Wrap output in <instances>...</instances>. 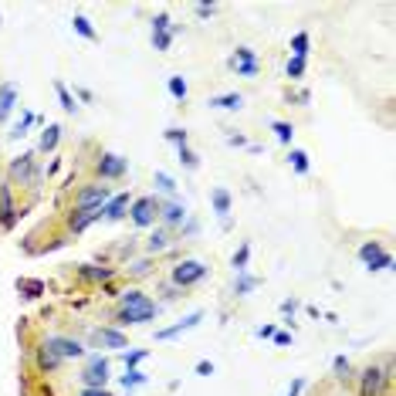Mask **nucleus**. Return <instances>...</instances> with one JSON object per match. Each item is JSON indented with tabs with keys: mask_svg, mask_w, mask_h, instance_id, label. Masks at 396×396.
<instances>
[{
	"mask_svg": "<svg viewBox=\"0 0 396 396\" xmlns=\"http://www.w3.org/2000/svg\"><path fill=\"white\" fill-rule=\"evenodd\" d=\"M210 109H224V112H241L244 109V95L241 91H227V95H217L207 102Z\"/></svg>",
	"mask_w": 396,
	"mask_h": 396,
	"instance_id": "obj_19",
	"label": "nucleus"
},
{
	"mask_svg": "<svg viewBox=\"0 0 396 396\" xmlns=\"http://www.w3.org/2000/svg\"><path fill=\"white\" fill-rule=\"evenodd\" d=\"M356 379H359V396H386L393 383V376L383 366H366Z\"/></svg>",
	"mask_w": 396,
	"mask_h": 396,
	"instance_id": "obj_3",
	"label": "nucleus"
},
{
	"mask_svg": "<svg viewBox=\"0 0 396 396\" xmlns=\"http://www.w3.org/2000/svg\"><path fill=\"white\" fill-rule=\"evenodd\" d=\"M112 200V190L109 186H98V183H89L75 193V204H71V213H95L102 210L105 204Z\"/></svg>",
	"mask_w": 396,
	"mask_h": 396,
	"instance_id": "obj_2",
	"label": "nucleus"
},
{
	"mask_svg": "<svg viewBox=\"0 0 396 396\" xmlns=\"http://www.w3.org/2000/svg\"><path fill=\"white\" fill-rule=\"evenodd\" d=\"M271 339H274V345H291V335L288 332H274Z\"/></svg>",
	"mask_w": 396,
	"mask_h": 396,
	"instance_id": "obj_51",
	"label": "nucleus"
},
{
	"mask_svg": "<svg viewBox=\"0 0 396 396\" xmlns=\"http://www.w3.org/2000/svg\"><path fill=\"white\" fill-rule=\"evenodd\" d=\"M166 139H170L173 146H186V132H183L180 125H170V129H166Z\"/></svg>",
	"mask_w": 396,
	"mask_h": 396,
	"instance_id": "obj_43",
	"label": "nucleus"
},
{
	"mask_svg": "<svg viewBox=\"0 0 396 396\" xmlns=\"http://www.w3.org/2000/svg\"><path fill=\"white\" fill-rule=\"evenodd\" d=\"M163 30H170V14H156L152 17V34H163Z\"/></svg>",
	"mask_w": 396,
	"mask_h": 396,
	"instance_id": "obj_44",
	"label": "nucleus"
},
{
	"mask_svg": "<svg viewBox=\"0 0 396 396\" xmlns=\"http://www.w3.org/2000/svg\"><path fill=\"white\" fill-rule=\"evenodd\" d=\"M125 170H129V159L119 156V152H102V156L95 159V173H98L102 180H122Z\"/></svg>",
	"mask_w": 396,
	"mask_h": 396,
	"instance_id": "obj_6",
	"label": "nucleus"
},
{
	"mask_svg": "<svg viewBox=\"0 0 396 396\" xmlns=\"http://www.w3.org/2000/svg\"><path fill=\"white\" fill-rule=\"evenodd\" d=\"M98 345H105V349H125V335L119 332V329H95V335H91Z\"/></svg>",
	"mask_w": 396,
	"mask_h": 396,
	"instance_id": "obj_20",
	"label": "nucleus"
},
{
	"mask_svg": "<svg viewBox=\"0 0 396 396\" xmlns=\"http://www.w3.org/2000/svg\"><path fill=\"white\" fill-rule=\"evenodd\" d=\"M152 183H156V190H163V193H177V180H173L170 173H163V170L152 173Z\"/></svg>",
	"mask_w": 396,
	"mask_h": 396,
	"instance_id": "obj_36",
	"label": "nucleus"
},
{
	"mask_svg": "<svg viewBox=\"0 0 396 396\" xmlns=\"http://www.w3.org/2000/svg\"><path fill=\"white\" fill-rule=\"evenodd\" d=\"M295 312H298V298H285V302H281V315H285L288 322H291Z\"/></svg>",
	"mask_w": 396,
	"mask_h": 396,
	"instance_id": "obj_45",
	"label": "nucleus"
},
{
	"mask_svg": "<svg viewBox=\"0 0 396 396\" xmlns=\"http://www.w3.org/2000/svg\"><path fill=\"white\" fill-rule=\"evenodd\" d=\"M359 261H363L369 271H390V268H393V254L383 251L379 241H366L363 247H359Z\"/></svg>",
	"mask_w": 396,
	"mask_h": 396,
	"instance_id": "obj_5",
	"label": "nucleus"
},
{
	"mask_svg": "<svg viewBox=\"0 0 396 396\" xmlns=\"http://www.w3.org/2000/svg\"><path fill=\"white\" fill-rule=\"evenodd\" d=\"M78 278H85V281H109V278H112V268H98V264H82V268H78Z\"/></svg>",
	"mask_w": 396,
	"mask_h": 396,
	"instance_id": "obj_26",
	"label": "nucleus"
},
{
	"mask_svg": "<svg viewBox=\"0 0 396 396\" xmlns=\"http://www.w3.org/2000/svg\"><path fill=\"white\" fill-rule=\"evenodd\" d=\"M109 383V359L105 356H89L85 369H82V390H105Z\"/></svg>",
	"mask_w": 396,
	"mask_h": 396,
	"instance_id": "obj_4",
	"label": "nucleus"
},
{
	"mask_svg": "<svg viewBox=\"0 0 396 396\" xmlns=\"http://www.w3.org/2000/svg\"><path fill=\"white\" fill-rule=\"evenodd\" d=\"M98 217H102V210H95V213H71V217H68V231H71V234H82V231H89Z\"/></svg>",
	"mask_w": 396,
	"mask_h": 396,
	"instance_id": "obj_23",
	"label": "nucleus"
},
{
	"mask_svg": "<svg viewBox=\"0 0 396 396\" xmlns=\"http://www.w3.org/2000/svg\"><path fill=\"white\" fill-rule=\"evenodd\" d=\"M166 91H170L177 102H186V95H190V85H186V78H183V75H170V78H166Z\"/></svg>",
	"mask_w": 396,
	"mask_h": 396,
	"instance_id": "obj_25",
	"label": "nucleus"
},
{
	"mask_svg": "<svg viewBox=\"0 0 396 396\" xmlns=\"http://www.w3.org/2000/svg\"><path fill=\"white\" fill-rule=\"evenodd\" d=\"M146 356H150V349H132V352H122V363H125V369H139Z\"/></svg>",
	"mask_w": 396,
	"mask_h": 396,
	"instance_id": "obj_39",
	"label": "nucleus"
},
{
	"mask_svg": "<svg viewBox=\"0 0 396 396\" xmlns=\"http://www.w3.org/2000/svg\"><path fill=\"white\" fill-rule=\"evenodd\" d=\"M170 44H173V34H170V30L152 34V48H156V51H170Z\"/></svg>",
	"mask_w": 396,
	"mask_h": 396,
	"instance_id": "obj_41",
	"label": "nucleus"
},
{
	"mask_svg": "<svg viewBox=\"0 0 396 396\" xmlns=\"http://www.w3.org/2000/svg\"><path fill=\"white\" fill-rule=\"evenodd\" d=\"M197 231H200V227H197V220H190V224H186V231H183V234H186V237H193V234H197Z\"/></svg>",
	"mask_w": 396,
	"mask_h": 396,
	"instance_id": "obj_54",
	"label": "nucleus"
},
{
	"mask_svg": "<svg viewBox=\"0 0 396 396\" xmlns=\"http://www.w3.org/2000/svg\"><path fill=\"white\" fill-rule=\"evenodd\" d=\"M119 308H156V302L139 288H125L119 291Z\"/></svg>",
	"mask_w": 396,
	"mask_h": 396,
	"instance_id": "obj_15",
	"label": "nucleus"
},
{
	"mask_svg": "<svg viewBox=\"0 0 396 396\" xmlns=\"http://www.w3.org/2000/svg\"><path fill=\"white\" fill-rule=\"evenodd\" d=\"M271 129H274V139H278L281 146H291V136H295V125H291V122L274 119V122H271Z\"/></svg>",
	"mask_w": 396,
	"mask_h": 396,
	"instance_id": "obj_29",
	"label": "nucleus"
},
{
	"mask_svg": "<svg viewBox=\"0 0 396 396\" xmlns=\"http://www.w3.org/2000/svg\"><path fill=\"white\" fill-rule=\"evenodd\" d=\"M231 68H234L241 78H258V71H261V64H258V55H254L251 48H237V55L231 58Z\"/></svg>",
	"mask_w": 396,
	"mask_h": 396,
	"instance_id": "obj_11",
	"label": "nucleus"
},
{
	"mask_svg": "<svg viewBox=\"0 0 396 396\" xmlns=\"http://www.w3.org/2000/svg\"><path fill=\"white\" fill-rule=\"evenodd\" d=\"M129 217H132L136 227H152L156 217H159V200H156V197H139V200H132Z\"/></svg>",
	"mask_w": 396,
	"mask_h": 396,
	"instance_id": "obj_8",
	"label": "nucleus"
},
{
	"mask_svg": "<svg viewBox=\"0 0 396 396\" xmlns=\"http://www.w3.org/2000/svg\"><path fill=\"white\" fill-rule=\"evenodd\" d=\"M200 322H204V312L197 308V312H190L186 318H180L177 325H166V329H159V332H156V342H170V339H180L183 332H193Z\"/></svg>",
	"mask_w": 396,
	"mask_h": 396,
	"instance_id": "obj_10",
	"label": "nucleus"
},
{
	"mask_svg": "<svg viewBox=\"0 0 396 396\" xmlns=\"http://www.w3.org/2000/svg\"><path fill=\"white\" fill-rule=\"evenodd\" d=\"M55 91H58L61 109H64L68 116H75V112H78V105H75V98H71V91H68V85H64V82H55Z\"/></svg>",
	"mask_w": 396,
	"mask_h": 396,
	"instance_id": "obj_31",
	"label": "nucleus"
},
{
	"mask_svg": "<svg viewBox=\"0 0 396 396\" xmlns=\"http://www.w3.org/2000/svg\"><path fill=\"white\" fill-rule=\"evenodd\" d=\"M177 159H180L186 170H200V156L190 150V146H177Z\"/></svg>",
	"mask_w": 396,
	"mask_h": 396,
	"instance_id": "obj_34",
	"label": "nucleus"
},
{
	"mask_svg": "<svg viewBox=\"0 0 396 396\" xmlns=\"http://www.w3.org/2000/svg\"><path fill=\"white\" fill-rule=\"evenodd\" d=\"M170 231H166V227H156V231H152L150 234V241H146V251H150V254H163V251H170Z\"/></svg>",
	"mask_w": 396,
	"mask_h": 396,
	"instance_id": "obj_22",
	"label": "nucleus"
},
{
	"mask_svg": "<svg viewBox=\"0 0 396 396\" xmlns=\"http://www.w3.org/2000/svg\"><path fill=\"white\" fill-rule=\"evenodd\" d=\"M274 332H278L274 325H261V329H258V332H254V335H258V339H271Z\"/></svg>",
	"mask_w": 396,
	"mask_h": 396,
	"instance_id": "obj_52",
	"label": "nucleus"
},
{
	"mask_svg": "<svg viewBox=\"0 0 396 396\" xmlns=\"http://www.w3.org/2000/svg\"><path fill=\"white\" fill-rule=\"evenodd\" d=\"M129 207H132V200H129V193H116L105 207H102V217L105 220H112V224H119L122 217L129 213Z\"/></svg>",
	"mask_w": 396,
	"mask_h": 396,
	"instance_id": "obj_14",
	"label": "nucleus"
},
{
	"mask_svg": "<svg viewBox=\"0 0 396 396\" xmlns=\"http://www.w3.org/2000/svg\"><path fill=\"white\" fill-rule=\"evenodd\" d=\"M129 274H136V278H143V274H150V261L143 258V261H136V264H129Z\"/></svg>",
	"mask_w": 396,
	"mask_h": 396,
	"instance_id": "obj_46",
	"label": "nucleus"
},
{
	"mask_svg": "<svg viewBox=\"0 0 396 396\" xmlns=\"http://www.w3.org/2000/svg\"><path fill=\"white\" fill-rule=\"evenodd\" d=\"M254 288H258V278H251L247 271L234 278V295H247V291H254Z\"/></svg>",
	"mask_w": 396,
	"mask_h": 396,
	"instance_id": "obj_37",
	"label": "nucleus"
},
{
	"mask_svg": "<svg viewBox=\"0 0 396 396\" xmlns=\"http://www.w3.org/2000/svg\"><path fill=\"white\" fill-rule=\"evenodd\" d=\"M302 390H305V376H298V379L291 383V390H288V396H302Z\"/></svg>",
	"mask_w": 396,
	"mask_h": 396,
	"instance_id": "obj_50",
	"label": "nucleus"
},
{
	"mask_svg": "<svg viewBox=\"0 0 396 396\" xmlns=\"http://www.w3.org/2000/svg\"><path fill=\"white\" fill-rule=\"evenodd\" d=\"M71 28H75V34H82L85 41H98V34H95V28H91V21L89 17H82V14H75Z\"/></svg>",
	"mask_w": 396,
	"mask_h": 396,
	"instance_id": "obj_32",
	"label": "nucleus"
},
{
	"mask_svg": "<svg viewBox=\"0 0 396 396\" xmlns=\"http://www.w3.org/2000/svg\"><path fill=\"white\" fill-rule=\"evenodd\" d=\"M247 261H251V244H241V247L234 251L231 264H234V271H237V274H244V271H247Z\"/></svg>",
	"mask_w": 396,
	"mask_h": 396,
	"instance_id": "obj_33",
	"label": "nucleus"
},
{
	"mask_svg": "<svg viewBox=\"0 0 396 396\" xmlns=\"http://www.w3.org/2000/svg\"><path fill=\"white\" fill-rule=\"evenodd\" d=\"M78 396H112V393H109V390H82Z\"/></svg>",
	"mask_w": 396,
	"mask_h": 396,
	"instance_id": "obj_53",
	"label": "nucleus"
},
{
	"mask_svg": "<svg viewBox=\"0 0 396 396\" xmlns=\"http://www.w3.org/2000/svg\"><path fill=\"white\" fill-rule=\"evenodd\" d=\"M58 139H61V125H48V129L41 132L37 150H41V152H55V150H58Z\"/></svg>",
	"mask_w": 396,
	"mask_h": 396,
	"instance_id": "obj_24",
	"label": "nucleus"
},
{
	"mask_svg": "<svg viewBox=\"0 0 396 396\" xmlns=\"http://www.w3.org/2000/svg\"><path fill=\"white\" fill-rule=\"evenodd\" d=\"M10 180L21 183V186H37L41 183V173L34 166V152H24V156H17L10 163Z\"/></svg>",
	"mask_w": 396,
	"mask_h": 396,
	"instance_id": "obj_7",
	"label": "nucleus"
},
{
	"mask_svg": "<svg viewBox=\"0 0 396 396\" xmlns=\"http://www.w3.org/2000/svg\"><path fill=\"white\" fill-rule=\"evenodd\" d=\"M197 376H213V363L200 359V363H197Z\"/></svg>",
	"mask_w": 396,
	"mask_h": 396,
	"instance_id": "obj_48",
	"label": "nucleus"
},
{
	"mask_svg": "<svg viewBox=\"0 0 396 396\" xmlns=\"http://www.w3.org/2000/svg\"><path fill=\"white\" fill-rule=\"evenodd\" d=\"M17 105V85L14 82H7V85H0V122L10 116V109Z\"/></svg>",
	"mask_w": 396,
	"mask_h": 396,
	"instance_id": "obj_21",
	"label": "nucleus"
},
{
	"mask_svg": "<svg viewBox=\"0 0 396 396\" xmlns=\"http://www.w3.org/2000/svg\"><path fill=\"white\" fill-rule=\"evenodd\" d=\"M217 14V3H197V17H213Z\"/></svg>",
	"mask_w": 396,
	"mask_h": 396,
	"instance_id": "obj_47",
	"label": "nucleus"
},
{
	"mask_svg": "<svg viewBox=\"0 0 396 396\" xmlns=\"http://www.w3.org/2000/svg\"><path fill=\"white\" fill-rule=\"evenodd\" d=\"M332 372H335V379H342V383H345V379H352V363H349L345 356H335V359H332Z\"/></svg>",
	"mask_w": 396,
	"mask_h": 396,
	"instance_id": "obj_35",
	"label": "nucleus"
},
{
	"mask_svg": "<svg viewBox=\"0 0 396 396\" xmlns=\"http://www.w3.org/2000/svg\"><path fill=\"white\" fill-rule=\"evenodd\" d=\"M159 217H163V224H166V227H183V220H186V207L177 204V200L159 204Z\"/></svg>",
	"mask_w": 396,
	"mask_h": 396,
	"instance_id": "obj_17",
	"label": "nucleus"
},
{
	"mask_svg": "<svg viewBox=\"0 0 396 396\" xmlns=\"http://www.w3.org/2000/svg\"><path fill=\"white\" fill-rule=\"evenodd\" d=\"M119 383H122V390H136V386H146L150 376H146L143 369H125V376H122Z\"/></svg>",
	"mask_w": 396,
	"mask_h": 396,
	"instance_id": "obj_27",
	"label": "nucleus"
},
{
	"mask_svg": "<svg viewBox=\"0 0 396 396\" xmlns=\"http://www.w3.org/2000/svg\"><path fill=\"white\" fill-rule=\"evenodd\" d=\"M17 217H21V210L14 207V193H10V186H0V227L10 231V227L17 224Z\"/></svg>",
	"mask_w": 396,
	"mask_h": 396,
	"instance_id": "obj_13",
	"label": "nucleus"
},
{
	"mask_svg": "<svg viewBox=\"0 0 396 396\" xmlns=\"http://www.w3.org/2000/svg\"><path fill=\"white\" fill-rule=\"evenodd\" d=\"M285 75L295 82V78H302L305 75V58H288V64H285Z\"/></svg>",
	"mask_w": 396,
	"mask_h": 396,
	"instance_id": "obj_40",
	"label": "nucleus"
},
{
	"mask_svg": "<svg viewBox=\"0 0 396 396\" xmlns=\"http://www.w3.org/2000/svg\"><path fill=\"white\" fill-rule=\"evenodd\" d=\"M30 122H34V116L30 112H24V119L14 125V132H10V139H21V136H28V129H30Z\"/></svg>",
	"mask_w": 396,
	"mask_h": 396,
	"instance_id": "obj_42",
	"label": "nucleus"
},
{
	"mask_svg": "<svg viewBox=\"0 0 396 396\" xmlns=\"http://www.w3.org/2000/svg\"><path fill=\"white\" fill-rule=\"evenodd\" d=\"M159 305L156 308H116V325H146L156 318Z\"/></svg>",
	"mask_w": 396,
	"mask_h": 396,
	"instance_id": "obj_12",
	"label": "nucleus"
},
{
	"mask_svg": "<svg viewBox=\"0 0 396 396\" xmlns=\"http://www.w3.org/2000/svg\"><path fill=\"white\" fill-rule=\"evenodd\" d=\"M17 291H24V298H37V295H44V285H41V281L21 278V281H17Z\"/></svg>",
	"mask_w": 396,
	"mask_h": 396,
	"instance_id": "obj_38",
	"label": "nucleus"
},
{
	"mask_svg": "<svg viewBox=\"0 0 396 396\" xmlns=\"http://www.w3.org/2000/svg\"><path fill=\"white\" fill-rule=\"evenodd\" d=\"M210 204H213V213L224 220V227L231 224L227 217H231V190H224V186H217V190H210Z\"/></svg>",
	"mask_w": 396,
	"mask_h": 396,
	"instance_id": "obj_16",
	"label": "nucleus"
},
{
	"mask_svg": "<svg viewBox=\"0 0 396 396\" xmlns=\"http://www.w3.org/2000/svg\"><path fill=\"white\" fill-rule=\"evenodd\" d=\"M227 146H247V139H244L241 132H231L227 136Z\"/></svg>",
	"mask_w": 396,
	"mask_h": 396,
	"instance_id": "obj_49",
	"label": "nucleus"
},
{
	"mask_svg": "<svg viewBox=\"0 0 396 396\" xmlns=\"http://www.w3.org/2000/svg\"><path fill=\"white\" fill-rule=\"evenodd\" d=\"M308 48H312L308 30H298V34L291 37V58H308Z\"/></svg>",
	"mask_w": 396,
	"mask_h": 396,
	"instance_id": "obj_28",
	"label": "nucleus"
},
{
	"mask_svg": "<svg viewBox=\"0 0 396 396\" xmlns=\"http://www.w3.org/2000/svg\"><path fill=\"white\" fill-rule=\"evenodd\" d=\"M34 359H37V369H41V372H55V369L64 363L58 352L48 349V345H37V349H34Z\"/></svg>",
	"mask_w": 396,
	"mask_h": 396,
	"instance_id": "obj_18",
	"label": "nucleus"
},
{
	"mask_svg": "<svg viewBox=\"0 0 396 396\" xmlns=\"http://www.w3.org/2000/svg\"><path fill=\"white\" fill-rule=\"evenodd\" d=\"M288 163H291V170H295L298 177H308V170H312V166H308V152L305 150H291L288 152Z\"/></svg>",
	"mask_w": 396,
	"mask_h": 396,
	"instance_id": "obj_30",
	"label": "nucleus"
},
{
	"mask_svg": "<svg viewBox=\"0 0 396 396\" xmlns=\"http://www.w3.org/2000/svg\"><path fill=\"white\" fill-rule=\"evenodd\" d=\"M44 345L55 349L61 359H82V356H85V345H82L78 339H68V335H48Z\"/></svg>",
	"mask_w": 396,
	"mask_h": 396,
	"instance_id": "obj_9",
	"label": "nucleus"
},
{
	"mask_svg": "<svg viewBox=\"0 0 396 396\" xmlns=\"http://www.w3.org/2000/svg\"><path fill=\"white\" fill-rule=\"evenodd\" d=\"M207 274H210V268H207L204 261H197V258H183V261L173 264L170 281H173V288H193V285H200Z\"/></svg>",
	"mask_w": 396,
	"mask_h": 396,
	"instance_id": "obj_1",
	"label": "nucleus"
}]
</instances>
